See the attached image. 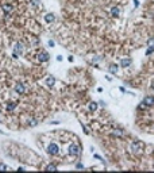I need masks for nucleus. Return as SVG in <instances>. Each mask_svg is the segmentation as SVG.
I'll return each instance as SVG.
<instances>
[{"label":"nucleus","instance_id":"nucleus-1","mask_svg":"<svg viewBox=\"0 0 154 173\" xmlns=\"http://www.w3.org/2000/svg\"><path fill=\"white\" fill-rule=\"evenodd\" d=\"M154 104V98H152V96H147V98L143 99V102L140 103L139 108H145V107H152V106Z\"/></svg>","mask_w":154,"mask_h":173},{"label":"nucleus","instance_id":"nucleus-2","mask_svg":"<svg viewBox=\"0 0 154 173\" xmlns=\"http://www.w3.org/2000/svg\"><path fill=\"white\" fill-rule=\"evenodd\" d=\"M130 149H131L134 153H140L143 149V145H142V142H139V141H134L131 144V146H130Z\"/></svg>","mask_w":154,"mask_h":173},{"label":"nucleus","instance_id":"nucleus-3","mask_svg":"<svg viewBox=\"0 0 154 173\" xmlns=\"http://www.w3.org/2000/svg\"><path fill=\"white\" fill-rule=\"evenodd\" d=\"M58 152H60V146L57 145V144H54V142L48 146V153H49V154L56 156V154H58Z\"/></svg>","mask_w":154,"mask_h":173},{"label":"nucleus","instance_id":"nucleus-4","mask_svg":"<svg viewBox=\"0 0 154 173\" xmlns=\"http://www.w3.org/2000/svg\"><path fill=\"white\" fill-rule=\"evenodd\" d=\"M68 152H69V154L70 156H78L80 154V148L77 146L76 144H72L68 148Z\"/></svg>","mask_w":154,"mask_h":173},{"label":"nucleus","instance_id":"nucleus-5","mask_svg":"<svg viewBox=\"0 0 154 173\" xmlns=\"http://www.w3.org/2000/svg\"><path fill=\"white\" fill-rule=\"evenodd\" d=\"M23 52H24V46H23V43H20V42L16 43L15 48H14V57L16 58V57H18L20 53H23Z\"/></svg>","mask_w":154,"mask_h":173},{"label":"nucleus","instance_id":"nucleus-6","mask_svg":"<svg viewBox=\"0 0 154 173\" xmlns=\"http://www.w3.org/2000/svg\"><path fill=\"white\" fill-rule=\"evenodd\" d=\"M49 58H50V56H49V53H48V52L42 50V52H39V53H38V60H39L41 62H46V61H49Z\"/></svg>","mask_w":154,"mask_h":173},{"label":"nucleus","instance_id":"nucleus-7","mask_svg":"<svg viewBox=\"0 0 154 173\" xmlns=\"http://www.w3.org/2000/svg\"><path fill=\"white\" fill-rule=\"evenodd\" d=\"M15 91L18 92V94H24L26 92V85L24 84H22V82H19V84H16V86H15Z\"/></svg>","mask_w":154,"mask_h":173},{"label":"nucleus","instance_id":"nucleus-8","mask_svg":"<svg viewBox=\"0 0 154 173\" xmlns=\"http://www.w3.org/2000/svg\"><path fill=\"white\" fill-rule=\"evenodd\" d=\"M45 82H46V85H48V86H53V85L56 84V78H54V76H49V77L45 80Z\"/></svg>","mask_w":154,"mask_h":173},{"label":"nucleus","instance_id":"nucleus-9","mask_svg":"<svg viewBox=\"0 0 154 173\" xmlns=\"http://www.w3.org/2000/svg\"><path fill=\"white\" fill-rule=\"evenodd\" d=\"M2 10L8 15V14H11V12H12V6L11 4H3L2 6Z\"/></svg>","mask_w":154,"mask_h":173},{"label":"nucleus","instance_id":"nucleus-10","mask_svg":"<svg viewBox=\"0 0 154 173\" xmlns=\"http://www.w3.org/2000/svg\"><path fill=\"white\" fill-rule=\"evenodd\" d=\"M54 20H56L54 14H46V15H45V22H48V23H53Z\"/></svg>","mask_w":154,"mask_h":173},{"label":"nucleus","instance_id":"nucleus-11","mask_svg":"<svg viewBox=\"0 0 154 173\" xmlns=\"http://www.w3.org/2000/svg\"><path fill=\"white\" fill-rule=\"evenodd\" d=\"M120 65H122L123 68H128V66L131 65V60H130V58H124V60H122V61H120Z\"/></svg>","mask_w":154,"mask_h":173},{"label":"nucleus","instance_id":"nucleus-12","mask_svg":"<svg viewBox=\"0 0 154 173\" xmlns=\"http://www.w3.org/2000/svg\"><path fill=\"white\" fill-rule=\"evenodd\" d=\"M111 15H112V16H115V18H118V16L120 15V8H118V7L111 8Z\"/></svg>","mask_w":154,"mask_h":173},{"label":"nucleus","instance_id":"nucleus-13","mask_svg":"<svg viewBox=\"0 0 154 173\" xmlns=\"http://www.w3.org/2000/svg\"><path fill=\"white\" fill-rule=\"evenodd\" d=\"M89 110H91V111H96V110H98V103H95V102L89 103Z\"/></svg>","mask_w":154,"mask_h":173},{"label":"nucleus","instance_id":"nucleus-14","mask_svg":"<svg viewBox=\"0 0 154 173\" xmlns=\"http://www.w3.org/2000/svg\"><path fill=\"white\" fill-rule=\"evenodd\" d=\"M110 72L115 74V73L118 72V65H110Z\"/></svg>","mask_w":154,"mask_h":173},{"label":"nucleus","instance_id":"nucleus-15","mask_svg":"<svg viewBox=\"0 0 154 173\" xmlns=\"http://www.w3.org/2000/svg\"><path fill=\"white\" fill-rule=\"evenodd\" d=\"M15 107H16V103H8V104H7V110H8V111H12Z\"/></svg>","mask_w":154,"mask_h":173},{"label":"nucleus","instance_id":"nucleus-16","mask_svg":"<svg viewBox=\"0 0 154 173\" xmlns=\"http://www.w3.org/2000/svg\"><path fill=\"white\" fill-rule=\"evenodd\" d=\"M46 169H48V170H56L57 166L56 165H49V166H46Z\"/></svg>","mask_w":154,"mask_h":173},{"label":"nucleus","instance_id":"nucleus-17","mask_svg":"<svg viewBox=\"0 0 154 173\" xmlns=\"http://www.w3.org/2000/svg\"><path fill=\"white\" fill-rule=\"evenodd\" d=\"M6 169H7V166H6V165H0V170H6Z\"/></svg>","mask_w":154,"mask_h":173},{"label":"nucleus","instance_id":"nucleus-18","mask_svg":"<svg viewBox=\"0 0 154 173\" xmlns=\"http://www.w3.org/2000/svg\"><path fill=\"white\" fill-rule=\"evenodd\" d=\"M114 134H115V135H122L123 132H122V131H119V130H118V131H115V132H114Z\"/></svg>","mask_w":154,"mask_h":173},{"label":"nucleus","instance_id":"nucleus-19","mask_svg":"<svg viewBox=\"0 0 154 173\" xmlns=\"http://www.w3.org/2000/svg\"><path fill=\"white\" fill-rule=\"evenodd\" d=\"M49 46H50V48H53V46H54V42L50 41V42H49Z\"/></svg>","mask_w":154,"mask_h":173},{"label":"nucleus","instance_id":"nucleus-20","mask_svg":"<svg viewBox=\"0 0 154 173\" xmlns=\"http://www.w3.org/2000/svg\"><path fill=\"white\" fill-rule=\"evenodd\" d=\"M32 4H35V6H38L39 3H38V0H32Z\"/></svg>","mask_w":154,"mask_h":173}]
</instances>
